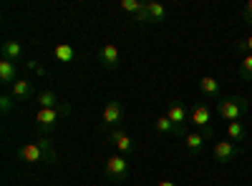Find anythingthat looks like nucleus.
I'll return each instance as SVG.
<instances>
[{
  "label": "nucleus",
  "instance_id": "11",
  "mask_svg": "<svg viewBox=\"0 0 252 186\" xmlns=\"http://www.w3.org/2000/svg\"><path fill=\"white\" fill-rule=\"evenodd\" d=\"M207 141H209V138H207L202 131L187 133V136H184V149H187L189 156H197V154H202V149H204V143H207Z\"/></svg>",
  "mask_w": 252,
  "mask_h": 186
},
{
  "label": "nucleus",
  "instance_id": "28",
  "mask_svg": "<svg viewBox=\"0 0 252 186\" xmlns=\"http://www.w3.org/2000/svg\"><path fill=\"white\" fill-rule=\"evenodd\" d=\"M157 186H177V184H174V181H169V179H164V181H159Z\"/></svg>",
  "mask_w": 252,
  "mask_h": 186
},
{
  "label": "nucleus",
  "instance_id": "27",
  "mask_svg": "<svg viewBox=\"0 0 252 186\" xmlns=\"http://www.w3.org/2000/svg\"><path fill=\"white\" fill-rule=\"evenodd\" d=\"M245 46H247V53H252V35H247V40H245Z\"/></svg>",
  "mask_w": 252,
  "mask_h": 186
},
{
  "label": "nucleus",
  "instance_id": "24",
  "mask_svg": "<svg viewBox=\"0 0 252 186\" xmlns=\"http://www.w3.org/2000/svg\"><path fill=\"white\" fill-rule=\"evenodd\" d=\"M134 20H139V23H149V8H146V3H144V8L136 13V18Z\"/></svg>",
  "mask_w": 252,
  "mask_h": 186
},
{
  "label": "nucleus",
  "instance_id": "8",
  "mask_svg": "<svg viewBox=\"0 0 252 186\" xmlns=\"http://www.w3.org/2000/svg\"><path fill=\"white\" fill-rule=\"evenodd\" d=\"M215 159L220 161V163H232L237 156H240V146L235 141H229V138H224V141H215Z\"/></svg>",
  "mask_w": 252,
  "mask_h": 186
},
{
  "label": "nucleus",
  "instance_id": "12",
  "mask_svg": "<svg viewBox=\"0 0 252 186\" xmlns=\"http://www.w3.org/2000/svg\"><path fill=\"white\" fill-rule=\"evenodd\" d=\"M10 96H13V101H28V98H33L35 96L33 83L28 78H18L13 83V88H10Z\"/></svg>",
  "mask_w": 252,
  "mask_h": 186
},
{
  "label": "nucleus",
  "instance_id": "19",
  "mask_svg": "<svg viewBox=\"0 0 252 186\" xmlns=\"http://www.w3.org/2000/svg\"><path fill=\"white\" fill-rule=\"evenodd\" d=\"M146 8H149V23H164L166 20V8L161 3H154V0H149L146 3Z\"/></svg>",
  "mask_w": 252,
  "mask_h": 186
},
{
  "label": "nucleus",
  "instance_id": "6",
  "mask_svg": "<svg viewBox=\"0 0 252 186\" xmlns=\"http://www.w3.org/2000/svg\"><path fill=\"white\" fill-rule=\"evenodd\" d=\"M124 121V108H121V101H109L106 108L101 113V129H119Z\"/></svg>",
  "mask_w": 252,
  "mask_h": 186
},
{
  "label": "nucleus",
  "instance_id": "17",
  "mask_svg": "<svg viewBox=\"0 0 252 186\" xmlns=\"http://www.w3.org/2000/svg\"><path fill=\"white\" fill-rule=\"evenodd\" d=\"M0 80L3 83H15L18 80V68L13 60H0Z\"/></svg>",
  "mask_w": 252,
  "mask_h": 186
},
{
  "label": "nucleus",
  "instance_id": "3",
  "mask_svg": "<svg viewBox=\"0 0 252 186\" xmlns=\"http://www.w3.org/2000/svg\"><path fill=\"white\" fill-rule=\"evenodd\" d=\"M247 113V98L242 96H224L217 101V116L222 121H240L242 116Z\"/></svg>",
  "mask_w": 252,
  "mask_h": 186
},
{
  "label": "nucleus",
  "instance_id": "14",
  "mask_svg": "<svg viewBox=\"0 0 252 186\" xmlns=\"http://www.w3.org/2000/svg\"><path fill=\"white\" fill-rule=\"evenodd\" d=\"M0 53H3V60H13V63H18V60L23 58V43H20V40H5L3 48H0Z\"/></svg>",
  "mask_w": 252,
  "mask_h": 186
},
{
  "label": "nucleus",
  "instance_id": "7",
  "mask_svg": "<svg viewBox=\"0 0 252 186\" xmlns=\"http://www.w3.org/2000/svg\"><path fill=\"white\" fill-rule=\"evenodd\" d=\"M164 116L177 126L179 138H184V136H187V121H189V111L184 108V103H169V108H166Z\"/></svg>",
  "mask_w": 252,
  "mask_h": 186
},
{
  "label": "nucleus",
  "instance_id": "13",
  "mask_svg": "<svg viewBox=\"0 0 252 186\" xmlns=\"http://www.w3.org/2000/svg\"><path fill=\"white\" fill-rule=\"evenodd\" d=\"M199 93H202L204 98H209V101H220V93H222L220 80L212 78V76H204V78L199 80Z\"/></svg>",
  "mask_w": 252,
  "mask_h": 186
},
{
  "label": "nucleus",
  "instance_id": "1",
  "mask_svg": "<svg viewBox=\"0 0 252 186\" xmlns=\"http://www.w3.org/2000/svg\"><path fill=\"white\" fill-rule=\"evenodd\" d=\"M18 161L28 163H53L56 161V149H53V138L51 136H40L33 143H26V146L18 149Z\"/></svg>",
  "mask_w": 252,
  "mask_h": 186
},
{
  "label": "nucleus",
  "instance_id": "20",
  "mask_svg": "<svg viewBox=\"0 0 252 186\" xmlns=\"http://www.w3.org/2000/svg\"><path fill=\"white\" fill-rule=\"evenodd\" d=\"M245 136H247V131H245V126H242L240 121L227 123V138L229 141H245Z\"/></svg>",
  "mask_w": 252,
  "mask_h": 186
},
{
  "label": "nucleus",
  "instance_id": "15",
  "mask_svg": "<svg viewBox=\"0 0 252 186\" xmlns=\"http://www.w3.org/2000/svg\"><path fill=\"white\" fill-rule=\"evenodd\" d=\"M53 58L58 60V63H73L76 60V48L71 43H58L53 48Z\"/></svg>",
  "mask_w": 252,
  "mask_h": 186
},
{
  "label": "nucleus",
  "instance_id": "2",
  "mask_svg": "<svg viewBox=\"0 0 252 186\" xmlns=\"http://www.w3.org/2000/svg\"><path fill=\"white\" fill-rule=\"evenodd\" d=\"M68 113H71V106H66V103H61V106H56V108H38L35 111V129L43 136H48L58 126V121L63 116H68Z\"/></svg>",
  "mask_w": 252,
  "mask_h": 186
},
{
  "label": "nucleus",
  "instance_id": "18",
  "mask_svg": "<svg viewBox=\"0 0 252 186\" xmlns=\"http://www.w3.org/2000/svg\"><path fill=\"white\" fill-rule=\"evenodd\" d=\"M35 103H38L40 108H56V106H61L56 91H40V93L35 96Z\"/></svg>",
  "mask_w": 252,
  "mask_h": 186
},
{
  "label": "nucleus",
  "instance_id": "10",
  "mask_svg": "<svg viewBox=\"0 0 252 186\" xmlns=\"http://www.w3.org/2000/svg\"><path fill=\"white\" fill-rule=\"evenodd\" d=\"M109 138H111V143L116 146V151H119L121 156H126V159H129V156L134 154V141L129 138V133H126V131H121V129H114Z\"/></svg>",
  "mask_w": 252,
  "mask_h": 186
},
{
  "label": "nucleus",
  "instance_id": "21",
  "mask_svg": "<svg viewBox=\"0 0 252 186\" xmlns=\"http://www.w3.org/2000/svg\"><path fill=\"white\" fill-rule=\"evenodd\" d=\"M237 73H240V78L252 80V53H247V55L240 60V68H237Z\"/></svg>",
  "mask_w": 252,
  "mask_h": 186
},
{
  "label": "nucleus",
  "instance_id": "5",
  "mask_svg": "<svg viewBox=\"0 0 252 186\" xmlns=\"http://www.w3.org/2000/svg\"><path fill=\"white\" fill-rule=\"evenodd\" d=\"M129 174H131V169H129V159L126 156H121V154H114V156H109L106 159V176L111 179V181H126L129 179Z\"/></svg>",
  "mask_w": 252,
  "mask_h": 186
},
{
  "label": "nucleus",
  "instance_id": "26",
  "mask_svg": "<svg viewBox=\"0 0 252 186\" xmlns=\"http://www.w3.org/2000/svg\"><path fill=\"white\" fill-rule=\"evenodd\" d=\"M28 68H33L38 76H46V68L43 66H38V63H33V60H31V63H28Z\"/></svg>",
  "mask_w": 252,
  "mask_h": 186
},
{
  "label": "nucleus",
  "instance_id": "4",
  "mask_svg": "<svg viewBox=\"0 0 252 186\" xmlns=\"http://www.w3.org/2000/svg\"><path fill=\"white\" fill-rule=\"evenodd\" d=\"M189 121L197 126V131H202L209 141H212L215 131H212V108L207 103H194V108L189 111Z\"/></svg>",
  "mask_w": 252,
  "mask_h": 186
},
{
  "label": "nucleus",
  "instance_id": "23",
  "mask_svg": "<svg viewBox=\"0 0 252 186\" xmlns=\"http://www.w3.org/2000/svg\"><path fill=\"white\" fill-rule=\"evenodd\" d=\"M13 108V96H0V111H3V116H8Z\"/></svg>",
  "mask_w": 252,
  "mask_h": 186
},
{
  "label": "nucleus",
  "instance_id": "16",
  "mask_svg": "<svg viewBox=\"0 0 252 186\" xmlns=\"http://www.w3.org/2000/svg\"><path fill=\"white\" fill-rule=\"evenodd\" d=\"M154 131L157 133H161V136H172V138H179V131H177V126L166 118V116H157V121H154Z\"/></svg>",
  "mask_w": 252,
  "mask_h": 186
},
{
  "label": "nucleus",
  "instance_id": "22",
  "mask_svg": "<svg viewBox=\"0 0 252 186\" xmlns=\"http://www.w3.org/2000/svg\"><path fill=\"white\" fill-rule=\"evenodd\" d=\"M144 8V3H139V0H121V10H126V13H131L134 18H136V13Z\"/></svg>",
  "mask_w": 252,
  "mask_h": 186
},
{
  "label": "nucleus",
  "instance_id": "9",
  "mask_svg": "<svg viewBox=\"0 0 252 186\" xmlns=\"http://www.w3.org/2000/svg\"><path fill=\"white\" fill-rule=\"evenodd\" d=\"M98 60H101L103 68L114 71V68H119V63H121V53H119V48H116L114 43H103L101 51H98Z\"/></svg>",
  "mask_w": 252,
  "mask_h": 186
},
{
  "label": "nucleus",
  "instance_id": "25",
  "mask_svg": "<svg viewBox=\"0 0 252 186\" xmlns=\"http://www.w3.org/2000/svg\"><path fill=\"white\" fill-rule=\"evenodd\" d=\"M242 18H245V20H247V23L252 26V0H250V3L245 5V10H242Z\"/></svg>",
  "mask_w": 252,
  "mask_h": 186
}]
</instances>
